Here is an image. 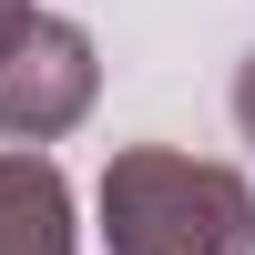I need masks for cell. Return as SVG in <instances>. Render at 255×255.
Listing matches in <instances>:
<instances>
[{"label": "cell", "instance_id": "cell-5", "mask_svg": "<svg viewBox=\"0 0 255 255\" xmlns=\"http://www.w3.org/2000/svg\"><path fill=\"white\" fill-rule=\"evenodd\" d=\"M20 10H31V0H0V31H10V20H20Z\"/></svg>", "mask_w": 255, "mask_h": 255}, {"label": "cell", "instance_id": "cell-1", "mask_svg": "<svg viewBox=\"0 0 255 255\" xmlns=\"http://www.w3.org/2000/svg\"><path fill=\"white\" fill-rule=\"evenodd\" d=\"M102 245L113 255H255V184L235 163L123 143L102 163Z\"/></svg>", "mask_w": 255, "mask_h": 255}, {"label": "cell", "instance_id": "cell-3", "mask_svg": "<svg viewBox=\"0 0 255 255\" xmlns=\"http://www.w3.org/2000/svg\"><path fill=\"white\" fill-rule=\"evenodd\" d=\"M0 255H72V184L51 153H0Z\"/></svg>", "mask_w": 255, "mask_h": 255}, {"label": "cell", "instance_id": "cell-2", "mask_svg": "<svg viewBox=\"0 0 255 255\" xmlns=\"http://www.w3.org/2000/svg\"><path fill=\"white\" fill-rule=\"evenodd\" d=\"M92 92H102V61H92V31H82V20L20 10L10 31H0V133H10V153L61 143L92 113Z\"/></svg>", "mask_w": 255, "mask_h": 255}, {"label": "cell", "instance_id": "cell-4", "mask_svg": "<svg viewBox=\"0 0 255 255\" xmlns=\"http://www.w3.org/2000/svg\"><path fill=\"white\" fill-rule=\"evenodd\" d=\"M235 133L255 143V61H245V72H235Z\"/></svg>", "mask_w": 255, "mask_h": 255}]
</instances>
